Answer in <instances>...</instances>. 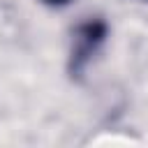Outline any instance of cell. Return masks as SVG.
Masks as SVG:
<instances>
[{
  "mask_svg": "<svg viewBox=\"0 0 148 148\" xmlns=\"http://www.w3.org/2000/svg\"><path fill=\"white\" fill-rule=\"evenodd\" d=\"M106 32H109V25L99 16L88 18V21H83V23H79L74 28V32H72L74 42H72V53H69V74L72 76H81L83 74V69L88 67L90 58L104 44Z\"/></svg>",
  "mask_w": 148,
  "mask_h": 148,
  "instance_id": "obj_1",
  "label": "cell"
},
{
  "mask_svg": "<svg viewBox=\"0 0 148 148\" xmlns=\"http://www.w3.org/2000/svg\"><path fill=\"white\" fill-rule=\"evenodd\" d=\"M42 2H46V5H51V7H62V5H67L69 0H42Z\"/></svg>",
  "mask_w": 148,
  "mask_h": 148,
  "instance_id": "obj_2",
  "label": "cell"
},
{
  "mask_svg": "<svg viewBox=\"0 0 148 148\" xmlns=\"http://www.w3.org/2000/svg\"><path fill=\"white\" fill-rule=\"evenodd\" d=\"M146 2H148V0H146Z\"/></svg>",
  "mask_w": 148,
  "mask_h": 148,
  "instance_id": "obj_3",
  "label": "cell"
}]
</instances>
